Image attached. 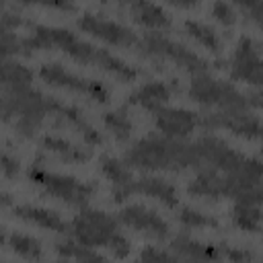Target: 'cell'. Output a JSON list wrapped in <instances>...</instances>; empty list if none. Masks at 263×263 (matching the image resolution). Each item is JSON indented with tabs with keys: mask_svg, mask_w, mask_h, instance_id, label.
<instances>
[{
	"mask_svg": "<svg viewBox=\"0 0 263 263\" xmlns=\"http://www.w3.org/2000/svg\"><path fill=\"white\" fill-rule=\"evenodd\" d=\"M185 31H187L195 41H199L205 49H210V51H214V53H218V51L222 49L220 37H218V33H216L210 25L189 18V21H185Z\"/></svg>",
	"mask_w": 263,
	"mask_h": 263,
	"instance_id": "cell-22",
	"label": "cell"
},
{
	"mask_svg": "<svg viewBox=\"0 0 263 263\" xmlns=\"http://www.w3.org/2000/svg\"><path fill=\"white\" fill-rule=\"evenodd\" d=\"M8 242H10V249L21 255L23 259H29V261H37L41 257V245L37 238L29 236V234H18V232H12L8 236Z\"/></svg>",
	"mask_w": 263,
	"mask_h": 263,
	"instance_id": "cell-24",
	"label": "cell"
},
{
	"mask_svg": "<svg viewBox=\"0 0 263 263\" xmlns=\"http://www.w3.org/2000/svg\"><path fill=\"white\" fill-rule=\"evenodd\" d=\"M212 14H214L220 23H224V25H232V23L236 21V12H234V8H232L228 2H216V4L212 6Z\"/></svg>",
	"mask_w": 263,
	"mask_h": 263,
	"instance_id": "cell-29",
	"label": "cell"
},
{
	"mask_svg": "<svg viewBox=\"0 0 263 263\" xmlns=\"http://www.w3.org/2000/svg\"><path fill=\"white\" fill-rule=\"evenodd\" d=\"M14 216L29 222V224H35L39 228H45V230H53V232H68V224L60 218L58 212L53 210H45V208H37V205H14Z\"/></svg>",
	"mask_w": 263,
	"mask_h": 263,
	"instance_id": "cell-15",
	"label": "cell"
},
{
	"mask_svg": "<svg viewBox=\"0 0 263 263\" xmlns=\"http://www.w3.org/2000/svg\"><path fill=\"white\" fill-rule=\"evenodd\" d=\"M208 127H224L242 138L263 140V119L247 111H218L205 117Z\"/></svg>",
	"mask_w": 263,
	"mask_h": 263,
	"instance_id": "cell-10",
	"label": "cell"
},
{
	"mask_svg": "<svg viewBox=\"0 0 263 263\" xmlns=\"http://www.w3.org/2000/svg\"><path fill=\"white\" fill-rule=\"evenodd\" d=\"M58 251L64 257H74L76 263H109L103 255H99L95 249L90 247H82V245H74V242H60Z\"/></svg>",
	"mask_w": 263,
	"mask_h": 263,
	"instance_id": "cell-25",
	"label": "cell"
},
{
	"mask_svg": "<svg viewBox=\"0 0 263 263\" xmlns=\"http://www.w3.org/2000/svg\"><path fill=\"white\" fill-rule=\"evenodd\" d=\"M140 47L144 49V53L148 55H158V58H164V60H171L175 62L179 68L187 70L191 76H197V74H205L208 72V62L197 55L195 51L187 49L185 45L160 35V33H148L140 39Z\"/></svg>",
	"mask_w": 263,
	"mask_h": 263,
	"instance_id": "cell-7",
	"label": "cell"
},
{
	"mask_svg": "<svg viewBox=\"0 0 263 263\" xmlns=\"http://www.w3.org/2000/svg\"><path fill=\"white\" fill-rule=\"evenodd\" d=\"M62 49L70 58H74L80 64L97 66L115 78L129 82L136 78V70L109 53L107 49H101L84 39H80L76 33L60 27H47V25H31V35L18 39V51H29V49Z\"/></svg>",
	"mask_w": 263,
	"mask_h": 263,
	"instance_id": "cell-1",
	"label": "cell"
},
{
	"mask_svg": "<svg viewBox=\"0 0 263 263\" xmlns=\"http://www.w3.org/2000/svg\"><path fill=\"white\" fill-rule=\"evenodd\" d=\"M247 103H249V105H253V107H259V109H263V90L247 95Z\"/></svg>",
	"mask_w": 263,
	"mask_h": 263,
	"instance_id": "cell-32",
	"label": "cell"
},
{
	"mask_svg": "<svg viewBox=\"0 0 263 263\" xmlns=\"http://www.w3.org/2000/svg\"><path fill=\"white\" fill-rule=\"evenodd\" d=\"M103 121H105V127H107V129H109L117 140H121V142H125V140L132 136L134 125H132V121H129V117L125 115V111H123V109H119V111H111V113H105Z\"/></svg>",
	"mask_w": 263,
	"mask_h": 263,
	"instance_id": "cell-26",
	"label": "cell"
},
{
	"mask_svg": "<svg viewBox=\"0 0 263 263\" xmlns=\"http://www.w3.org/2000/svg\"><path fill=\"white\" fill-rule=\"evenodd\" d=\"M125 162L148 171H179L195 164V148L166 136H150L138 140L127 150Z\"/></svg>",
	"mask_w": 263,
	"mask_h": 263,
	"instance_id": "cell-2",
	"label": "cell"
},
{
	"mask_svg": "<svg viewBox=\"0 0 263 263\" xmlns=\"http://www.w3.org/2000/svg\"><path fill=\"white\" fill-rule=\"evenodd\" d=\"M78 27L99 39H103L109 45H119V47H132L138 41L136 33L132 29H127L125 25H119L115 21L109 18H101L97 14H82L78 18Z\"/></svg>",
	"mask_w": 263,
	"mask_h": 263,
	"instance_id": "cell-9",
	"label": "cell"
},
{
	"mask_svg": "<svg viewBox=\"0 0 263 263\" xmlns=\"http://www.w3.org/2000/svg\"><path fill=\"white\" fill-rule=\"evenodd\" d=\"M2 173H4V177H16V173H18V160L12 158L8 152L2 154Z\"/></svg>",
	"mask_w": 263,
	"mask_h": 263,
	"instance_id": "cell-31",
	"label": "cell"
},
{
	"mask_svg": "<svg viewBox=\"0 0 263 263\" xmlns=\"http://www.w3.org/2000/svg\"><path fill=\"white\" fill-rule=\"evenodd\" d=\"M101 168H103L105 177L113 183V199L115 201H121L134 193V181L136 179L132 177V171L127 164H123L121 160H117L113 156H105Z\"/></svg>",
	"mask_w": 263,
	"mask_h": 263,
	"instance_id": "cell-14",
	"label": "cell"
},
{
	"mask_svg": "<svg viewBox=\"0 0 263 263\" xmlns=\"http://www.w3.org/2000/svg\"><path fill=\"white\" fill-rule=\"evenodd\" d=\"M242 10L249 12V16L263 29V2H240L238 4Z\"/></svg>",
	"mask_w": 263,
	"mask_h": 263,
	"instance_id": "cell-30",
	"label": "cell"
},
{
	"mask_svg": "<svg viewBox=\"0 0 263 263\" xmlns=\"http://www.w3.org/2000/svg\"><path fill=\"white\" fill-rule=\"evenodd\" d=\"M129 14L142 23L144 27H150V29H164L171 25V14L158 6V4H152V2H134L129 4Z\"/></svg>",
	"mask_w": 263,
	"mask_h": 263,
	"instance_id": "cell-19",
	"label": "cell"
},
{
	"mask_svg": "<svg viewBox=\"0 0 263 263\" xmlns=\"http://www.w3.org/2000/svg\"><path fill=\"white\" fill-rule=\"evenodd\" d=\"M189 95L193 101L210 107H218L220 111H247V95H242L236 86L224 80H216L208 74H197L191 78Z\"/></svg>",
	"mask_w": 263,
	"mask_h": 263,
	"instance_id": "cell-4",
	"label": "cell"
},
{
	"mask_svg": "<svg viewBox=\"0 0 263 263\" xmlns=\"http://www.w3.org/2000/svg\"><path fill=\"white\" fill-rule=\"evenodd\" d=\"M175 251L181 255L185 263H214L220 257V251L212 245H201L197 240H191L187 236H177L173 240Z\"/></svg>",
	"mask_w": 263,
	"mask_h": 263,
	"instance_id": "cell-17",
	"label": "cell"
},
{
	"mask_svg": "<svg viewBox=\"0 0 263 263\" xmlns=\"http://www.w3.org/2000/svg\"><path fill=\"white\" fill-rule=\"evenodd\" d=\"M232 76L263 86V60L259 58L255 43L247 37H242L236 45L232 60Z\"/></svg>",
	"mask_w": 263,
	"mask_h": 263,
	"instance_id": "cell-12",
	"label": "cell"
},
{
	"mask_svg": "<svg viewBox=\"0 0 263 263\" xmlns=\"http://www.w3.org/2000/svg\"><path fill=\"white\" fill-rule=\"evenodd\" d=\"M39 76L43 78V82L51 84V86H60V88H68L80 95H86L92 101L105 103L109 99V88L99 82V80H90L84 76H78L70 70H66L62 64L53 62V64H43L39 70Z\"/></svg>",
	"mask_w": 263,
	"mask_h": 263,
	"instance_id": "cell-8",
	"label": "cell"
},
{
	"mask_svg": "<svg viewBox=\"0 0 263 263\" xmlns=\"http://www.w3.org/2000/svg\"><path fill=\"white\" fill-rule=\"evenodd\" d=\"M41 146L53 154H58L60 158L68 160V162H80V160H86L90 156V150L86 148H78L74 146L70 140L62 138V136H45L41 140Z\"/></svg>",
	"mask_w": 263,
	"mask_h": 263,
	"instance_id": "cell-20",
	"label": "cell"
},
{
	"mask_svg": "<svg viewBox=\"0 0 263 263\" xmlns=\"http://www.w3.org/2000/svg\"><path fill=\"white\" fill-rule=\"evenodd\" d=\"M154 121H156L158 132H162V136L173 138V140L189 136L195 129V125L199 123V119L193 111L175 109V107H162V109L154 111Z\"/></svg>",
	"mask_w": 263,
	"mask_h": 263,
	"instance_id": "cell-13",
	"label": "cell"
},
{
	"mask_svg": "<svg viewBox=\"0 0 263 263\" xmlns=\"http://www.w3.org/2000/svg\"><path fill=\"white\" fill-rule=\"evenodd\" d=\"M58 263H70V261H68V259H60Z\"/></svg>",
	"mask_w": 263,
	"mask_h": 263,
	"instance_id": "cell-33",
	"label": "cell"
},
{
	"mask_svg": "<svg viewBox=\"0 0 263 263\" xmlns=\"http://www.w3.org/2000/svg\"><path fill=\"white\" fill-rule=\"evenodd\" d=\"M119 220L142 232V234H148L152 238H166L168 234V224L152 210H148L146 205H140V203H132V205H125L121 212H119Z\"/></svg>",
	"mask_w": 263,
	"mask_h": 263,
	"instance_id": "cell-11",
	"label": "cell"
},
{
	"mask_svg": "<svg viewBox=\"0 0 263 263\" xmlns=\"http://www.w3.org/2000/svg\"><path fill=\"white\" fill-rule=\"evenodd\" d=\"M29 179L35 185L43 187L49 195H53L70 205H86V201L92 197V191H95V187L90 183L78 181L70 175H60V173L47 171L39 164H33L29 168Z\"/></svg>",
	"mask_w": 263,
	"mask_h": 263,
	"instance_id": "cell-5",
	"label": "cell"
},
{
	"mask_svg": "<svg viewBox=\"0 0 263 263\" xmlns=\"http://www.w3.org/2000/svg\"><path fill=\"white\" fill-rule=\"evenodd\" d=\"M179 222L187 228H208V226H216L218 222L197 210H191V208H181L179 212Z\"/></svg>",
	"mask_w": 263,
	"mask_h": 263,
	"instance_id": "cell-27",
	"label": "cell"
},
{
	"mask_svg": "<svg viewBox=\"0 0 263 263\" xmlns=\"http://www.w3.org/2000/svg\"><path fill=\"white\" fill-rule=\"evenodd\" d=\"M53 101L55 99L41 95L33 86L4 90V99H2L4 119L6 121L14 119V127L23 136H33L41 127L45 115H51Z\"/></svg>",
	"mask_w": 263,
	"mask_h": 263,
	"instance_id": "cell-3",
	"label": "cell"
},
{
	"mask_svg": "<svg viewBox=\"0 0 263 263\" xmlns=\"http://www.w3.org/2000/svg\"><path fill=\"white\" fill-rule=\"evenodd\" d=\"M168 97H171V90L164 82H146L134 95H129V103L142 105L144 109H150V111H158L164 107Z\"/></svg>",
	"mask_w": 263,
	"mask_h": 263,
	"instance_id": "cell-18",
	"label": "cell"
},
{
	"mask_svg": "<svg viewBox=\"0 0 263 263\" xmlns=\"http://www.w3.org/2000/svg\"><path fill=\"white\" fill-rule=\"evenodd\" d=\"M31 80H33V74L21 66L18 62H12V60H4V66H2V84H4V90H14V88H27L31 86Z\"/></svg>",
	"mask_w": 263,
	"mask_h": 263,
	"instance_id": "cell-21",
	"label": "cell"
},
{
	"mask_svg": "<svg viewBox=\"0 0 263 263\" xmlns=\"http://www.w3.org/2000/svg\"><path fill=\"white\" fill-rule=\"evenodd\" d=\"M134 193H144L148 197L158 199L160 203L168 205V208H177L179 199H177V191L175 185L164 181L162 177H142L134 181Z\"/></svg>",
	"mask_w": 263,
	"mask_h": 263,
	"instance_id": "cell-16",
	"label": "cell"
},
{
	"mask_svg": "<svg viewBox=\"0 0 263 263\" xmlns=\"http://www.w3.org/2000/svg\"><path fill=\"white\" fill-rule=\"evenodd\" d=\"M136 263H181V259L160 251V249H154V247H146L142 253H140V259Z\"/></svg>",
	"mask_w": 263,
	"mask_h": 263,
	"instance_id": "cell-28",
	"label": "cell"
},
{
	"mask_svg": "<svg viewBox=\"0 0 263 263\" xmlns=\"http://www.w3.org/2000/svg\"><path fill=\"white\" fill-rule=\"evenodd\" d=\"M234 224L240 226L242 230L255 232L259 230L261 222H263V212L259 205H249V203H234V212H232Z\"/></svg>",
	"mask_w": 263,
	"mask_h": 263,
	"instance_id": "cell-23",
	"label": "cell"
},
{
	"mask_svg": "<svg viewBox=\"0 0 263 263\" xmlns=\"http://www.w3.org/2000/svg\"><path fill=\"white\" fill-rule=\"evenodd\" d=\"M70 230L78 245L82 247H107L119 234L115 218L99 210H82L70 224Z\"/></svg>",
	"mask_w": 263,
	"mask_h": 263,
	"instance_id": "cell-6",
	"label": "cell"
}]
</instances>
